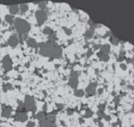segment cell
Returning a JSON list of instances; mask_svg holds the SVG:
<instances>
[{"mask_svg":"<svg viewBox=\"0 0 134 127\" xmlns=\"http://www.w3.org/2000/svg\"><path fill=\"white\" fill-rule=\"evenodd\" d=\"M14 119L18 122H25L28 119V115L25 112H17L14 115Z\"/></svg>","mask_w":134,"mask_h":127,"instance_id":"obj_6","label":"cell"},{"mask_svg":"<svg viewBox=\"0 0 134 127\" xmlns=\"http://www.w3.org/2000/svg\"><path fill=\"white\" fill-rule=\"evenodd\" d=\"M25 66H26V67H29V66H30V63H28V64H26V65H25Z\"/></svg>","mask_w":134,"mask_h":127,"instance_id":"obj_41","label":"cell"},{"mask_svg":"<svg viewBox=\"0 0 134 127\" xmlns=\"http://www.w3.org/2000/svg\"><path fill=\"white\" fill-rule=\"evenodd\" d=\"M35 15H36V19H37V22H38V25L43 24L47 21V18H48V14H47V13L45 12L44 10L37 11Z\"/></svg>","mask_w":134,"mask_h":127,"instance_id":"obj_4","label":"cell"},{"mask_svg":"<svg viewBox=\"0 0 134 127\" xmlns=\"http://www.w3.org/2000/svg\"><path fill=\"white\" fill-rule=\"evenodd\" d=\"M14 27H15L16 31L19 35L28 34V32L30 30V25L27 21L23 20L22 18H16L14 21Z\"/></svg>","mask_w":134,"mask_h":127,"instance_id":"obj_2","label":"cell"},{"mask_svg":"<svg viewBox=\"0 0 134 127\" xmlns=\"http://www.w3.org/2000/svg\"><path fill=\"white\" fill-rule=\"evenodd\" d=\"M114 101L115 102V105H116V106H118L119 101H120V97H115V99H114Z\"/></svg>","mask_w":134,"mask_h":127,"instance_id":"obj_31","label":"cell"},{"mask_svg":"<svg viewBox=\"0 0 134 127\" xmlns=\"http://www.w3.org/2000/svg\"><path fill=\"white\" fill-rule=\"evenodd\" d=\"M116 126V123H114V124L112 125V127H115Z\"/></svg>","mask_w":134,"mask_h":127,"instance_id":"obj_44","label":"cell"},{"mask_svg":"<svg viewBox=\"0 0 134 127\" xmlns=\"http://www.w3.org/2000/svg\"><path fill=\"white\" fill-rule=\"evenodd\" d=\"M39 47V53L44 57H49L52 58H58L62 55V49L55 42H47L38 44Z\"/></svg>","mask_w":134,"mask_h":127,"instance_id":"obj_1","label":"cell"},{"mask_svg":"<svg viewBox=\"0 0 134 127\" xmlns=\"http://www.w3.org/2000/svg\"><path fill=\"white\" fill-rule=\"evenodd\" d=\"M93 48H94V49H100V48H101V46H100V45H94V47H93Z\"/></svg>","mask_w":134,"mask_h":127,"instance_id":"obj_36","label":"cell"},{"mask_svg":"<svg viewBox=\"0 0 134 127\" xmlns=\"http://www.w3.org/2000/svg\"><path fill=\"white\" fill-rule=\"evenodd\" d=\"M98 57L103 61H108V59H109V53L105 52V51H103V50H100V52L98 53Z\"/></svg>","mask_w":134,"mask_h":127,"instance_id":"obj_10","label":"cell"},{"mask_svg":"<svg viewBox=\"0 0 134 127\" xmlns=\"http://www.w3.org/2000/svg\"><path fill=\"white\" fill-rule=\"evenodd\" d=\"M110 41H111V43H113V44H114V45H117V44H118V42H119V41H118V39H117V38H114V36H113V37H111Z\"/></svg>","mask_w":134,"mask_h":127,"instance_id":"obj_26","label":"cell"},{"mask_svg":"<svg viewBox=\"0 0 134 127\" xmlns=\"http://www.w3.org/2000/svg\"><path fill=\"white\" fill-rule=\"evenodd\" d=\"M56 107H57L58 110H61V109L64 108V106H63L62 104H56Z\"/></svg>","mask_w":134,"mask_h":127,"instance_id":"obj_34","label":"cell"},{"mask_svg":"<svg viewBox=\"0 0 134 127\" xmlns=\"http://www.w3.org/2000/svg\"><path fill=\"white\" fill-rule=\"evenodd\" d=\"M125 84V81H122V82H121V85H124Z\"/></svg>","mask_w":134,"mask_h":127,"instance_id":"obj_40","label":"cell"},{"mask_svg":"<svg viewBox=\"0 0 134 127\" xmlns=\"http://www.w3.org/2000/svg\"><path fill=\"white\" fill-rule=\"evenodd\" d=\"M105 107H106V105H104V104H100V105H98V109H99V111H101V112H104Z\"/></svg>","mask_w":134,"mask_h":127,"instance_id":"obj_28","label":"cell"},{"mask_svg":"<svg viewBox=\"0 0 134 127\" xmlns=\"http://www.w3.org/2000/svg\"><path fill=\"white\" fill-rule=\"evenodd\" d=\"M69 85L72 88L75 89L78 86V77H71L70 80H69Z\"/></svg>","mask_w":134,"mask_h":127,"instance_id":"obj_12","label":"cell"},{"mask_svg":"<svg viewBox=\"0 0 134 127\" xmlns=\"http://www.w3.org/2000/svg\"><path fill=\"white\" fill-rule=\"evenodd\" d=\"M18 43H19L18 37L16 36L15 34L12 35L10 38H8V40H7V44L10 47H16L18 45Z\"/></svg>","mask_w":134,"mask_h":127,"instance_id":"obj_8","label":"cell"},{"mask_svg":"<svg viewBox=\"0 0 134 127\" xmlns=\"http://www.w3.org/2000/svg\"><path fill=\"white\" fill-rule=\"evenodd\" d=\"M72 113H73V109H68L67 110V114L68 115H72Z\"/></svg>","mask_w":134,"mask_h":127,"instance_id":"obj_35","label":"cell"},{"mask_svg":"<svg viewBox=\"0 0 134 127\" xmlns=\"http://www.w3.org/2000/svg\"><path fill=\"white\" fill-rule=\"evenodd\" d=\"M46 119L48 122H50V123H54L55 120H56V115H53V114H49L48 115H47Z\"/></svg>","mask_w":134,"mask_h":127,"instance_id":"obj_19","label":"cell"},{"mask_svg":"<svg viewBox=\"0 0 134 127\" xmlns=\"http://www.w3.org/2000/svg\"><path fill=\"white\" fill-rule=\"evenodd\" d=\"M83 122H84V121L82 120V118H80V123H83Z\"/></svg>","mask_w":134,"mask_h":127,"instance_id":"obj_39","label":"cell"},{"mask_svg":"<svg viewBox=\"0 0 134 127\" xmlns=\"http://www.w3.org/2000/svg\"><path fill=\"white\" fill-rule=\"evenodd\" d=\"M93 34H94V27H90V30H88L86 31V33L84 34V36L86 38H90L92 36H93Z\"/></svg>","mask_w":134,"mask_h":127,"instance_id":"obj_16","label":"cell"},{"mask_svg":"<svg viewBox=\"0 0 134 127\" xmlns=\"http://www.w3.org/2000/svg\"><path fill=\"white\" fill-rule=\"evenodd\" d=\"M29 7H28V5L26 4H22L19 6V10L22 14H24V13H26L28 11Z\"/></svg>","mask_w":134,"mask_h":127,"instance_id":"obj_18","label":"cell"},{"mask_svg":"<svg viewBox=\"0 0 134 127\" xmlns=\"http://www.w3.org/2000/svg\"><path fill=\"white\" fill-rule=\"evenodd\" d=\"M104 117H105V119H106V121H109V120H110V118H111V117L109 116V115H105Z\"/></svg>","mask_w":134,"mask_h":127,"instance_id":"obj_37","label":"cell"},{"mask_svg":"<svg viewBox=\"0 0 134 127\" xmlns=\"http://www.w3.org/2000/svg\"><path fill=\"white\" fill-rule=\"evenodd\" d=\"M40 127H56L54 123H50L47 119L40 122Z\"/></svg>","mask_w":134,"mask_h":127,"instance_id":"obj_15","label":"cell"},{"mask_svg":"<svg viewBox=\"0 0 134 127\" xmlns=\"http://www.w3.org/2000/svg\"><path fill=\"white\" fill-rule=\"evenodd\" d=\"M99 127H103V124H102V123H100V122H99Z\"/></svg>","mask_w":134,"mask_h":127,"instance_id":"obj_43","label":"cell"},{"mask_svg":"<svg viewBox=\"0 0 134 127\" xmlns=\"http://www.w3.org/2000/svg\"><path fill=\"white\" fill-rule=\"evenodd\" d=\"M38 7L40 8V10H44L46 8V3L45 2H38Z\"/></svg>","mask_w":134,"mask_h":127,"instance_id":"obj_25","label":"cell"},{"mask_svg":"<svg viewBox=\"0 0 134 127\" xmlns=\"http://www.w3.org/2000/svg\"><path fill=\"white\" fill-rule=\"evenodd\" d=\"M12 114V107H7V106H3L2 110V116L6 117V118H9Z\"/></svg>","mask_w":134,"mask_h":127,"instance_id":"obj_9","label":"cell"},{"mask_svg":"<svg viewBox=\"0 0 134 127\" xmlns=\"http://www.w3.org/2000/svg\"><path fill=\"white\" fill-rule=\"evenodd\" d=\"M120 67L122 70H126L127 69V65H125V64H120Z\"/></svg>","mask_w":134,"mask_h":127,"instance_id":"obj_33","label":"cell"},{"mask_svg":"<svg viewBox=\"0 0 134 127\" xmlns=\"http://www.w3.org/2000/svg\"><path fill=\"white\" fill-rule=\"evenodd\" d=\"M11 89H13V86L10 84V83H8V82L4 83V85H3V91H9V90H11Z\"/></svg>","mask_w":134,"mask_h":127,"instance_id":"obj_21","label":"cell"},{"mask_svg":"<svg viewBox=\"0 0 134 127\" xmlns=\"http://www.w3.org/2000/svg\"><path fill=\"white\" fill-rule=\"evenodd\" d=\"M63 29H64V31H65V33H66V34H67V35H71V34H72V30H71L70 29L65 28V27H64V28H63Z\"/></svg>","mask_w":134,"mask_h":127,"instance_id":"obj_29","label":"cell"},{"mask_svg":"<svg viewBox=\"0 0 134 127\" xmlns=\"http://www.w3.org/2000/svg\"><path fill=\"white\" fill-rule=\"evenodd\" d=\"M92 111L90 110V109H87L86 110V114H85V117H90L92 115Z\"/></svg>","mask_w":134,"mask_h":127,"instance_id":"obj_27","label":"cell"},{"mask_svg":"<svg viewBox=\"0 0 134 127\" xmlns=\"http://www.w3.org/2000/svg\"><path fill=\"white\" fill-rule=\"evenodd\" d=\"M36 117H37V119H38V121L41 122V121H43V120H45V119H46L47 114L45 113L44 111H42V112H39V113L36 115Z\"/></svg>","mask_w":134,"mask_h":127,"instance_id":"obj_17","label":"cell"},{"mask_svg":"<svg viewBox=\"0 0 134 127\" xmlns=\"http://www.w3.org/2000/svg\"><path fill=\"white\" fill-rule=\"evenodd\" d=\"M88 127H91V126H88Z\"/></svg>","mask_w":134,"mask_h":127,"instance_id":"obj_46","label":"cell"},{"mask_svg":"<svg viewBox=\"0 0 134 127\" xmlns=\"http://www.w3.org/2000/svg\"><path fill=\"white\" fill-rule=\"evenodd\" d=\"M12 65H13L12 59H11V57L8 55H6V57L3 58V67L7 72V71H10L12 69Z\"/></svg>","mask_w":134,"mask_h":127,"instance_id":"obj_5","label":"cell"},{"mask_svg":"<svg viewBox=\"0 0 134 127\" xmlns=\"http://www.w3.org/2000/svg\"><path fill=\"white\" fill-rule=\"evenodd\" d=\"M27 45H28L30 48H34V49H37V47H38V43L36 42L34 38H28V39L26 40Z\"/></svg>","mask_w":134,"mask_h":127,"instance_id":"obj_13","label":"cell"},{"mask_svg":"<svg viewBox=\"0 0 134 127\" xmlns=\"http://www.w3.org/2000/svg\"><path fill=\"white\" fill-rule=\"evenodd\" d=\"M98 94H101V93L103 92V90H102V89H99V90H98Z\"/></svg>","mask_w":134,"mask_h":127,"instance_id":"obj_38","label":"cell"},{"mask_svg":"<svg viewBox=\"0 0 134 127\" xmlns=\"http://www.w3.org/2000/svg\"><path fill=\"white\" fill-rule=\"evenodd\" d=\"M96 89H97V83L96 82H92L87 87L86 92L88 96H93L96 93Z\"/></svg>","mask_w":134,"mask_h":127,"instance_id":"obj_7","label":"cell"},{"mask_svg":"<svg viewBox=\"0 0 134 127\" xmlns=\"http://www.w3.org/2000/svg\"><path fill=\"white\" fill-rule=\"evenodd\" d=\"M35 126V123L33 121H29L27 123V127H34Z\"/></svg>","mask_w":134,"mask_h":127,"instance_id":"obj_30","label":"cell"},{"mask_svg":"<svg viewBox=\"0 0 134 127\" xmlns=\"http://www.w3.org/2000/svg\"><path fill=\"white\" fill-rule=\"evenodd\" d=\"M100 50H103L105 52L109 53V51H110V46L109 45H104V46H102L100 48Z\"/></svg>","mask_w":134,"mask_h":127,"instance_id":"obj_23","label":"cell"},{"mask_svg":"<svg viewBox=\"0 0 134 127\" xmlns=\"http://www.w3.org/2000/svg\"><path fill=\"white\" fill-rule=\"evenodd\" d=\"M43 33L44 34H47V35H51L52 33H54V31H53V30L51 28H49V27H46V28L43 30Z\"/></svg>","mask_w":134,"mask_h":127,"instance_id":"obj_20","label":"cell"},{"mask_svg":"<svg viewBox=\"0 0 134 127\" xmlns=\"http://www.w3.org/2000/svg\"><path fill=\"white\" fill-rule=\"evenodd\" d=\"M5 20L7 23H9L10 25L14 24V21H15V18H14V15L12 14H6V16H5Z\"/></svg>","mask_w":134,"mask_h":127,"instance_id":"obj_14","label":"cell"},{"mask_svg":"<svg viewBox=\"0 0 134 127\" xmlns=\"http://www.w3.org/2000/svg\"><path fill=\"white\" fill-rule=\"evenodd\" d=\"M48 38H49V41H50V42H55V40L56 39V33H52L51 35H49V36H48Z\"/></svg>","mask_w":134,"mask_h":127,"instance_id":"obj_24","label":"cell"},{"mask_svg":"<svg viewBox=\"0 0 134 127\" xmlns=\"http://www.w3.org/2000/svg\"><path fill=\"white\" fill-rule=\"evenodd\" d=\"M8 9H9L10 14L14 15V14H16L19 12V6L18 5H12V6H10L8 7Z\"/></svg>","mask_w":134,"mask_h":127,"instance_id":"obj_11","label":"cell"},{"mask_svg":"<svg viewBox=\"0 0 134 127\" xmlns=\"http://www.w3.org/2000/svg\"><path fill=\"white\" fill-rule=\"evenodd\" d=\"M126 61H127V63H130V61H131V60H130V59H126Z\"/></svg>","mask_w":134,"mask_h":127,"instance_id":"obj_42","label":"cell"},{"mask_svg":"<svg viewBox=\"0 0 134 127\" xmlns=\"http://www.w3.org/2000/svg\"><path fill=\"white\" fill-rule=\"evenodd\" d=\"M74 94L77 97H82V96H84V91H82V90H76Z\"/></svg>","mask_w":134,"mask_h":127,"instance_id":"obj_22","label":"cell"},{"mask_svg":"<svg viewBox=\"0 0 134 127\" xmlns=\"http://www.w3.org/2000/svg\"><path fill=\"white\" fill-rule=\"evenodd\" d=\"M23 105L25 109L29 111H35L36 109V105H35V100L34 99L30 96H26L25 99H24Z\"/></svg>","mask_w":134,"mask_h":127,"instance_id":"obj_3","label":"cell"},{"mask_svg":"<svg viewBox=\"0 0 134 127\" xmlns=\"http://www.w3.org/2000/svg\"><path fill=\"white\" fill-rule=\"evenodd\" d=\"M92 52H93V51H92V49H88V52H87V57H90V56L92 55Z\"/></svg>","mask_w":134,"mask_h":127,"instance_id":"obj_32","label":"cell"},{"mask_svg":"<svg viewBox=\"0 0 134 127\" xmlns=\"http://www.w3.org/2000/svg\"><path fill=\"white\" fill-rule=\"evenodd\" d=\"M1 22H2V21H1V18H0V23H1Z\"/></svg>","mask_w":134,"mask_h":127,"instance_id":"obj_45","label":"cell"}]
</instances>
